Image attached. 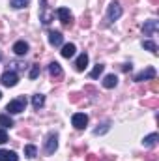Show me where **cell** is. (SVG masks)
Returning <instances> with one entry per match:
<instances>
[{
  "instance_id": "obj_1",
  "label": "cell",
  "mask_w": 159,
  "mask_h": 161,
  "mask_svg": "<svg viewBox=\"0 0 159 161\" xmlns=\"http://www.w3.org/2000/svg\"><path fill=\"white\" fill-rule=\"evenodd\" d=\"M25 109H26V99H25V97H17V99L9 101L8 107H6L8 114H19V113H23Z\"/></svg>"
},
{
  "instance_id": "obj_2",
  "label": "cell",
  "mask_w": 159,
  "mask_h": 161,
  "mask_svg": "<svg viewBox=\"0 0 159 161\" xmlns=\"http://www.w3.org/2000/svg\"><path fill=\"white\" fill-rule=\"evenodd\" d=\"M40 21L43 25H51L52 23V19H54V13L49 9V6H47V0H40Z\"/></svg>"
},
{
  "instance_id": "obj_3",
  "label": "cell",
  "mask_w": 159,
  "mask_h": 161,
  "mask_svg": "<svg viewBox=\"0 0 159 161\" xmlns=\"http://www.w3.org/2000/svg\"><path fill=\"white\" fill-rule=\"evenodd\" d=\"M56 13H58L60 23H62L66 28H71V26H73V15L69 13V9H68V8H60Z\"/></svg>"
},
{
  "instance_id": "obj_4",
  "label": "cell",
  "mask_w": 159,
  "mask_h": 161,
  "mask_svg": "<svg viewBox=\"0 0 159 161\" xmlns=\"http://www.w3.org/2000/svg\"><path fill=\"white\" fill-rule=\"evenodd\" d=\"M56 148H58V137L56 135H49L47 137V141H45V154H54L56 152Z\"/></svg>"
},
{
  "instance_id": "obj_5",
  "label": "cell",
  "mask_w": 159,
  "mask_h": 161,
  "mask_svg": "<svg viewBox=\"0 0 159 161\" xmlns=\"http://www.w3.org/2000/svg\"><path fill=\"white\" fill-rule=\"evenodd\" d=\"M71 124H73L77 129H84V127H86V124H88V116H86L84 113H77V114H73Z\"/></svg>"
},
{
  "instance_id": "obj_6",
  "label": "cell",
  "mask_w": 159,
  "mask_h": 161,
  "mask_svg": "<svg viewBox=\"0 0 159 161\" xmlns=\"http://www.w3.org/2000/svg\"><path fill=\"white\" fill-rule=\"evenodd\" d=\"M120 17H122V6H120L118 2H111V6H109V19L116 21Z\"/></svg>"
},
{
  "instance_id": "obj_7",
  "label": "cell",
  "mask_w": 159,
  "mask_h": 161,
  "mask_svg": "<svg viewBox=\"0 0 159 161\" xmlns=\"http://www.w3.org/2000/svg\"><path fill=\"white\" fill-rule=\"evenodd\" d=\"M49 73H51V77H52L54 80H60L62 77H64L62 68H60L58 62H51V64H49Z\"/></svg>"
},
{
  "instance_id": "obj_8",
  "label": "cell",
  "mask_w": 159,
  "mask_h": 161,
  "mask_svg": "<svg viewBox=\"0 0 159 161\" xmlns=\"http://www.w3.org/2000/svg\"><path fill=\"white\" fill-rule=\"evenodd\" d=\"M152 79H156V69H154V68H146L144 71H140V73L135 77V80H137V82H142V80H152Z\"/></svg>"
},
{
  "instance_id": "obj_9",
  "label": "cell",
  "mask_w": 159,
  "mask_h": 161,
  "mask_svg": "<svg viewBox=\"0 0 159 161\" xmlns=\"http://www.w3.org/2000/svg\"><path fill=\"white\" fill-rule=\"evenodd\" d=\"M17 80H19V77H17L15 71H6V73L2 75V84H4V86H15Z\"/></svg>"
},
{
  "instance_id": "obj_10",
  "label": "cell",
  "mask_w": 159,
  "mask_h": 161,
  "mask_svg": "<svg viewBox=\"0 0 159 161\" xmlns=\"http://www.w3.org/2000/svg\"><path fill=\"white\" fill-rule=\"evenodd\" d=\"M62 41H64L62 32H58V30H51V32H49V43H51L52 47H60Z\"/></svg>"
},
{
  "instance_id": "obj_11",
  "label": "cell",
  "mask_w": 159,
  "mask_h": 161,
  "mask_svg": "<svg viewBox=\"0 0 159 161\" xmlns=\"http://www.w3.org/2000/svg\"><path fill=\"white\" fill-rule=\"evenodd\" d=\"M157 28H159L157 21H146V23H144V26H142V32H144V36H152Z\"/></svg>"
},
{
  "instance_id": "obj_12",
  "label": "cell",
  "mask_w": 159,
  "mask_h": 161,
  "mask_svg": "<svg viewBox=\"0 0 159 161\" xmlns=\"http://www.w3.org/2000/svg\"><path fill=\"white\" fill-rule=\"evenodd\" d=\"M13 53H15L17 56H25V54L28 53V43H26V41H17V43L13 45Z\"/></svg>"
},
{
  "instance_id": "obj_13",
  "label": "cell",
  "mask_w": 159,
  "mask_h": 161,
  "mask_svg": "<svg viewBox=\"0 0 159 161\" xmlns=\"http://www.w3.org/2000/svg\"><path fill=\"white\" fill-rule=\"evenodd\" d=\"M86 66H88V54L82 53L79 58H77V62H75V69H77V71H84Z\"/></svg>"
},
{
  "instance_id": "obj_14",
  "label": "cell",
  "mask_w": 159,
  "mask_h": 161,
  "mask_svg": "<svg viewBox=\"0 0 159 161\" xmlns=\"http://www.w3.org/2000/svg\"><path fill=\"white\" fill-rule=\"evenodd\" d=\"M75 51H77V47H75L73 43H68V45H64V47H62V51H60V53H62V56H64V58H71V56L75 54Z\"/></svg>"
},
{
  "instance_id": "obj_15",
  "label": "cell",
  "mask_w": 159,
  "mask_h": 161,
  "mask_svg": "<svg viewBox=\"0 0 159 161\" xmlns=\"http://www.w3.org/2000/svg\"><path fill=\"white\" fill-rule=\"evenodd\" d=\"M0 161H19L15 152H9V150H0Z\"/></svg>"
},
{
  "instance_id": "obj_16",
  "label": "cell",
  "mask_w": 159,
  "mask_h": 161,
  "mask_svg": "<svg viewBox=\"0 0 159 161\" xmlns=\"http://www.w3.org/2000/svg\"><path fill=\"white\" fill-rule=\"evenodd\" d=\"M157 139H159V135H157V133H152V135H148V137H144V141H142V144H144L146 148H152V146H156V144H157Z\"/></svg>"
},
{
  "instance_id": "obj_17",
  "label": "cell",
  "mask_w": 159,
  "mask_h": 161,
  "mask_svg": "<svg viewBox=\"0 0 159 161\" xmlns=\"http://www.w3.org/2000/svg\"><path fill=\"white\" fill-rule=\"evenodd\" d=\"M118 84V77L116 75H107L105 79H103V86L105 88H114Z\"/></svg>"
},
{
  "instance_id": "obj_18",
  "label": "cell",
  "mask_w": 159,
  "mask_h": 161,
  "mask_svg": "<svg viewBox=\"0 0 159 161\" xmlns=\"http://www.w3.org/2000/svg\"><path fill=\"white\" fill-rule=\"evenodd\" d=\"M43 103H45V96H43V94H36V96L32 97V105H34V109H41Z\"/></svg>"
},
{
  "instance_id": "obj_19",
  "label": "cell",
  "mask_w": 159,
  "mask_h": 161,
  "mask_svg": "<svg viewBox=\"0 0 159 161\" xmlns=\"http://www.w3.org/2000/svg\"><path fill=\"white\" fill-rule=\"evenodd\" d=\"M36 154H38V148H36L34 144L25 146V156H26V158H36Z\"/></svg>"
},
{
  "instance_id": "obj_20",
  "label": "cell",
  "mask_w": 159,
  "mask_h": 161,
  "mask_svg": "<svg viewBox=\"0 0 159 161\" xmlns=\"http://www.w3.org/2000/svg\"><path fill=\"white\" fill-rule=\"evenodd\" d=\"M0 125L2 127H11L13 125V120L9 118V114H0Z\"/></svg>"
},
{
  "instance_id": "obj_21",
  "label": "cell",
  "mask_w": 159,
  "mask_h": 161,
  "mask_svg": "<svg viewBox=\"0 0 159 161\" xmlns=\"http://www.w3.org/2000/svg\"><path fill=\"white\" fill-rule=\"evenodd\" d=\"M103 69H105V66H103V64H97V66H96V68L92 69L90 77H92V79H97V77H99V75L103 73Z\"/></svg>"
},
{
  "instance_id": "obj_22",
  "label": "cell",
  "mask_w": 159,
  "mask_h": 161,
  "mask_svg": "<svg viewBox=\"0 0 159 161\" xmlns=\"http://www.w3.org/2000/svg\"><path fill=\"white\" fill-rule=\"evenodd\" d=\"M142 47H144V49H148V51H152L154 54H157V45H156L154 41L146 40V41H144V43H142Z\"/></svg>"
},
{
  "instance_id": "obj_23",
  "label": "cell",
  "mask_w": 159,
  "mask_h": 161,
  "mask_svg": "<svg viewBox=\"0 0 159 161\" xmlns=\"http://www.w3.org/2000/svg\"><path fill=\"white\" fill-rule=\"evenodd\" d=\"M142 105H144V107H154V109H156V107H159V99L157 97H154V99H144Z\"/></svg>"
},
{
  "instance_id": "obj_24",
  "label": "cell",
  "mask_w": 159,
  "mask_h": 161,
  "mask_svg": "<svg viewBox=\"0 0 159 161\" xmlns=\"http://www.w3.org/2000/svg\"><path fill=\"white\" fill-rule=\"evenodd\" d=\"M26 4H28V0H11V6H13V8H17V9L25 8Z\"/></svg>"
},
{
  "instance_id": "obj_25",
  "label": "cell",
  "mask_w": 159,
  "mask_h": 161,
  "mask_svg": "<svg viewBox=\"0 0 159 161\" xmlns=\"http://www.w3.org/2000/svg\"><path fill=\"white\" fill-rule=\"evenodd\" d=\"M150 90H152L154 94H159V80L152 79V82H150Z\"/></svg>"
},
{
  "instance_id": "obj_26",
  "label": "cell",
  "mask_w": 159,
  "mask_h": 161,
  "mask_svg": "<svg viewBox=\"0 0 159 161\" xmlns=\"http://www.w3.org/2000/svg\"><path fill=\"white\" fill-rule=\"evenodd\" d=\"M69 101H71V103H79V101H80V94H79V92L69 94Z\"/></svg>"
},
{
  "instance_id": "obj_27",
  "label": "cell",
  "mask_w": 159,
  "mask_h": 161,
  "mask_svg": "<svg viewBox=\"0 0 159 161\" xmlns=\"http://www.w3.org/2000/svg\"><path fill=\"white\" fill-rule=\"evenodd\" d=\"M40 75V66H32V69H30V79H36Z\"/></svg>"
},
{
  "instance_id": "obj_28",
  "label": "cell",
  "mask_w": 159,
  "mask_h": 161,
  "mask_svg": "<svg viewBox=\"0 0 159 161\" xmlns=\"http://www.w3.org/2000/svg\"><path fill=\"white\" fill-rule=\"evenodd\" d=\"M107 129H109V124H103V127H96V131H94V133H96V135H99V133H105Z\"/></svg>"
},
{
  "instance_id": "obj_29",
  "label": "cell",
  "mask_w": 159,
  "mask_h": 161,
  "mask_svg": "<svg viewBox=\"0 0 159 161\" xmlns=\"http://www.w3.org/2000/svg\"><path fill=\"white\" fill-rule=\"evenodd\" d=\"M4 142H8V133L4 129H0V144H4Z\"/></svg>"
},
{
  "instance_id": "obj_30",
  "label": "cell",
  "mask_w": 159,
  "mask_h": 161,
  "mask_svg": "<svg viewBox=\"0 0 159 161\" xmlns=\"http://www.w3.org/2000/svg\"><path fill=\"white\" fill-rule=\"evenodd\" d=\"M80 25H82V28H90V17H88V15L82 17V23H80Z\"/></svg>"
},
{
  "instance_id": "obj_31",
  "label": "cell",
  "mask_w": 159,
  "mask_h": 161,
  "mask_svg": "<svg viewBox=\"0 0 159 161\" xmlns=\"http://www.w3.org/2000/svg\"><path fill=\"white\" fill-rule=\"evenodd\" d=\"M86 161H99V158L94 156V154H88V156H86Z\"/></svg>"
},
{
  "instance_id": "obj_32",
  "label": "cell",
  "mask_w": 159,
  "mask_h": 161,
  "mask_svg": "<svg viewBox=\"0 0 159 161\" xmlns=\"http://www.w3.org/2000/svg\"><path fill=\"white\" fill-rule=\"evenodd\" d=\"M122 71H131V64H123L122 66Z\"/></svg>"
},
{
  "instance_id": "obj_33",
  "label": "cell",
  "mask_w": 159,
  "mask_h": 161,
  "mask_svg": "<svg viewBox=\"0 0 159 161\" xmlns=\"http://www.w3.org/2000/svg\"><path fill=\"white\" fill-rule=\"evenodd\" d=\"M152 4H156V6H157V4H159V0H152Z\"/></svg>"
},
{
  "instance_id": "obj_34",
  "label": "cell",
  "mask_w": 159,
  "mask_h": 161,
  "mask_svg": "<svg viewBox=\"0 0 159 161\" xmlns=\"http://www.w3.org/2000/svg\"><path fill=\"white\" fill-rule=\"evenodd\" d=\"M131 2H133V4H135V2H137V0H131Z\"/></svg>"
},
{
  "instance_id": "obj_35",
  "label": "cell",
  "mask_w": 159,
  "mask_h": 161,
  "mask_svg": "<svg viewBox=\"0 0 159 161\" xmlns=\"http://www.w3.org/2000/svg\"><path fill=\"white\" fill-rule=\"evenodd\" d=\"M0 97H2V92H0Z\"/></svg>"
}]
</instances>
